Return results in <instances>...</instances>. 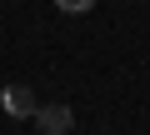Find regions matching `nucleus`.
<instances>
[{
  "mask_svg": "<svg viewBox=\"0 0 150 135\" xmlns=\"http://www.w3.org/2000/svg\"><path fill=\"white\" fill-rule=\"evenodd\" d=\"M35 125H40V135H70L75 115H70V105H40L35 110Z\"/></svg>",
  "mask_w": 150,
  "mask_h": 135,
  "instance_id": "nucleus-2",
  "label": "nucleus"
},
{
  "mask_svg": "<svg viewBox=\"0 0 150 135\" xmlns=\"http://www.w3.org/2000/svg\"><path fill=\"white\" fill-rule=\"evenodd\" d=\"M55 5H60V10H65V15H85V10H90V5H95V0H55Z\"/></svg>",
  "mask_w": 150,
  "mask_h": 135,
  "instance_id": "nucleus-3",
  "label": "nucleus"
},
{
  "mask_svg": "<svg viewBox=\"0 0 150 135\" xmlns=\"http://www.w3.org/2000/svg\"><path fill=\"white\" fill-rule=\"evenodd\" d=\"M0 110H5L10 120H35L40 100H35L30 85H5V90H0Z\"/></svg>",
  "mask_w": 150,
  "mask_h": 135,
  "instance_id": "nucleus-1",
  "label": "nucleus"
}]
</instances>
